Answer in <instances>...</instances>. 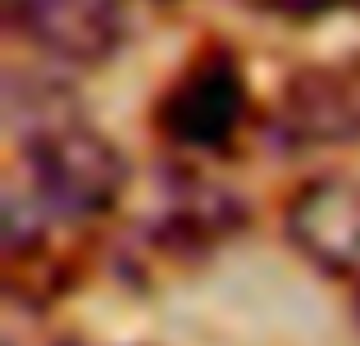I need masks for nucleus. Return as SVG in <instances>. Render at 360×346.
Masks as SVG:
<instances>
[{
	"label": "nucleus",
	"instance_id": "obj_1",
	"mask_svg": "<svg viewBox=\"0 0 360 346\" xmlns=\"http://www.w3.org/2000/svg\"><path fill=\"white\" fill-rule=\"evenodd\" d=\"M132 164L105 133L73 114L55 119L46 128L18 137V164L9 169V192H18L27 205L46 214L51 223H101L110 210H119L128 192Z\"/></svg>",
	"mask_w": 360,
	"mask_h": 346
},
{
	"label": "nucleus",
	"instance_id": "obj_2",
	"mask_svg": "<svg viewBox=\"0 0 360 346\" xmlns=\"http://www.w3.org/2000/svg\"><path fill=\"white\" fill-rule=\"evenodd\" d=\"M251 124V87L238 51L205 41L155 100V133L183 155H229Z\"/></svg>",
	"mask_w": 360,
	"mask_h": 346
},
{
	"label": "nucleus",
	"instance_id": "obj_3",
	"mask_svg": "<svg viewBox=\"0 0 360 346\" xmlns=\"http://www.w3.org/2000/svg\"><path fill=\"white\" fill-rule=\"evenodd\" d=\"M269 137L278 151H338L360 142V60L306 64L278 87L269 105Z\"/></svg>",
	"mask_w": 360,
	"mask_h": 346
},
{
	"label": "nucleus",
	"instance_id": "obj_4",
	"mask_svg": "<svg viewBox=\"0 0 360 346\" xmlns=\"http://www.w3.org/2000/svg\"><path fill=\"white\" fill-rule=\"evenodd\" d=\"M283 232L310 269L360 287V173L306 178L283 205Z\"/></svg>",
	"mask_w": 360,
	"mask_h": 346
},
{
	"label": "nucleus",
	"instance_id": "obj_5",
	"mask_svg": "<svg viewBox=\"0 0 360 346\" xmlns=\"http://www.w3.org/2000/svg\"><path fill=\"white\" fill-rule=\"evenodd\" d=\"M5 23L51 60L96 69L119 55L128 9L123 0H5Z\"/></svg>",
	"mask_w": 360,
	"mask_h": 346
},
{
	"label": "nucleus",
	"instance_id": "obj_6",
	"mask_svg": "<svg viewBox=\"0 0 360 346\" xmlns=\"http://www.w3.org/2000/svg\"><path fill=\"white\" fill-rule=\"evenodd\" d=\"M246 223V205L224 182H210L196 169H174L165 182V205L150 228L155 246L169 255H205L224 246Z\"/></svg>",
	"mask_w": 360,
	"mask_h": 346
},
{
	"label": "nucleus",
	"instance_id": "obj_7",
	"mask_svg": "<svg viewBox=\"0 0 360 346\" xmlns=\"http://www.w3.org/2000/svg\"><path fill=\"white\" fill-rule=\"evenodd\" d=\"M260 14H278V18H319L338 5H352V0H246Z\"/></svg>",
	"mask_w": 360,
	"mask_h": 346
},
{
	"label": "nucleus",
	"instance_id": "obj_8",
	"mask_svg": "<svg viewBox=\"0 0 360 346\" xmlns=\"http://www.w3.org/2000/svg\"><path fill=\"white\" fill-rule=\"evenodd\" d=\"M5 346H18V342H14V338H9ZM46 346H69V342H46Z\"/></svg>",
	"mask_w": 360,
	"mask_h": 346
},
{
	"label": "nucleus",
	"instance_id": "obj_9",
	"mask_svg": "<svg viewBox=\"0 0 360 346\" xmlns=\"http://www.w3.org/2000/svg\"><path fill=\"white\" fill-rule=\"evenodd\" d=\"M356 292H360V287H356ZM356 301H360V296H356Z\"/></svg>",
	"mask_w": 360,
	"mask_h": 346
},
{
	"label": "nucleus",
	"instance_id": "obj_10",
	"mask_svg": "<svg viewBox=\"0 0 360 346\" xmlns=\"http://www.w3.org/2000/svg\"><path fill=\"white\" fill-rule=\"evenodd\" d=\"M352 5H360V0H352Z\"/></svg>",
	"mask_w": 360,
	"mask_h": 346
}]
</instances>
